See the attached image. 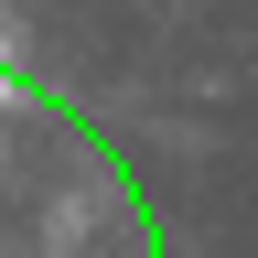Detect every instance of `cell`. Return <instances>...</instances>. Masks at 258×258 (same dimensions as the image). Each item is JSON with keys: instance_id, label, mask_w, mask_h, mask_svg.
Masks as SVG:
<instances>
[{"instance_id": "obj_1", "label": "cell", "mask_w": 258, "mask_h": 258, "mask_svg": "<svg viewBox=\"0 0 258 258\" xmlns=\"http://www.w3.org/2000/svg\"><path fill=\"white\" fill-rule=\"evenodd\" d=\"M0 97H11V64H0Z\"/></svg>"}]
</instances>
